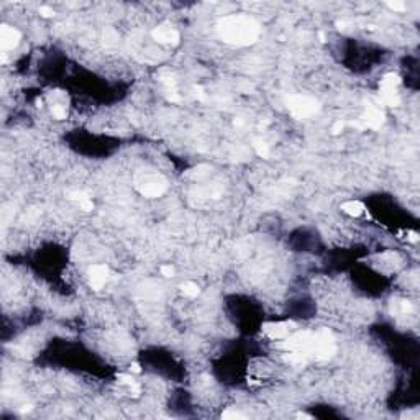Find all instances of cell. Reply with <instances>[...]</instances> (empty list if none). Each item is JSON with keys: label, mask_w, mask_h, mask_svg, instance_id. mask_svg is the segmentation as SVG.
<instances>
[{"label": "cell", "mask_w": 420, "mask_h": 420, "mask_svg": "<svg viewBox=\"0 0 420 420\" xmlns=\"http://www.w3.org/2000/svg\"><path fill=\"white\" fill-rule=\"evenodd\" d=\"M218 35L230 45L246 46L256 41L259 25L248 15H230L220 22Z\"/></svg>", "instance_id": "obj_1"}, {"label": "cell", "mask_w": 420, "mask_h": 420, "mask_svg": "<svg viewBox=\"0 0 420 420\" xmlns=\"http://www.w3.org/2000/svg\"><path fill=\"white\" fill-rule=\"evenodd\" d=\"M287 109L295 118H309V117L317 114L318 104H317L315 99L295 94V96H289Z\"/></svg>", "instance_id": "obj_2"}, {"label": "cell", "mask_w": 420, "mask_h": 420, "mask_svg": "<svg viewBox=\"0 0 420 420\" xmlns=\"http://www.w3.org/2000/svg\"><path fill=\"white\" fill-rule=\"evenodd\" d=\"M399 84L400 78L397 74H386L381 81V97L382 102L387 105H397L399 104Z\"/></svg>", "instance_id": "obj_3"}, {"label": "cell", "mask_w": 420, "mask_h": 420, "mask_svg": "<svg viewBox=\"0 0 420 420\" xmlns=\"http://www.w3.org/2000/svg\"><path fill=\"white\" fill-rule=\"evenodd\" d=\"M140 191L146 197H159L166 191V182H164L159 176L148 174L145 176L143 182L140 184Z\"/></svg>", "instance_id": "obj_4"}, {"label": "cell", "mask_w": 420, "mask_h": 420, "mask_svg": "<svg viewBox=\"0 0 420 420\" xmlns=\"http://www.w3.org/2000/svg\"><path fill=\"white\" fill-rule=\"evenodd\" d=\"M291 322H268L261 327V332L269 340H286L291 335Z\"/></svg>", "instance_id": "obj_5"}, {"label": "cell", "mask_w": 420, "mask_h": 420, "mask_svg": "<svg viewBox=\"0 0 420 420\" xmlns=\"http://www.w3.org/2000/svg\"><path fill=\"white\" fill-rule=\"evenodd\" d=\"M110 277L109 268L105 264H94L91 266L87 273V279H89V286H91L94 291H100L105 284H107Z\"/></svg>", "instance_id": "obj_6"}, {"label": "cell", "mask_w": 420, "mask_h": 420, "mask_svg": "<svg viewBox=\"0 0 420 420\" xmlns=\"http://www.w3.org/2000/svg\"><path fill=\"white\" fill-rule=\"evenodd\" d=\"M384 112L377 107V105H368V109H366L364 115L361 117V122L358 123V127L361 128H379L382 123H384Z\"/></svg>", "instance_id": "obj_7"}, {"label": "cell", "mask_w": 420, "mask_h": 420, "mask_svg": "<svg viewBox=\"0 0 420 420\" xmlns=\"http://www.w3.org/2000/svg\"><path fill=\"white\" fill-rule=\"evenodd\" d=\"M20 40H22V35L15 27H10V25L0 27V46H2L4 51L17 48Z\"/></svg>", "instance_id": "obj_8"}, {"label": "cell", "mask_w": 420, "mask_h": 420, "mask_svg": "<svg viewBox=\"0 0 420 420\" xmlns=\"http://www.w3.org/2000/svg\"><path fill=\"white\" fill-rule=\"evenodd\" d=\"M153 38L164 45H177L179 43V32L169 25H159L153 30Z\"/></svg>", "instance_id": "obj_9"}, {"label": "cell", "mask_w": 420, "mask_h": 420, "mask_svg": "<svg viewBox=\"0 0 420 420\" xmlns=\"http://www.w3.org/2000/svg\"><path fill=\"white\" fill-rule=\"evenodd\" d=\"M341 210L350 217H361L364 214L366 207L359 200H348V202L341 204Z\"/></svg>", "instance_id": "obj_10"}, {"label": "cell", "mask_w": 420, "mask_h": 420, "mask_svg": "<svg viewBox=\"0 0 420 420\" xmlns=\"http://www.w3.org/2000/svg\"><path fill=\"white\" fill-rule=\"evenodd\" d=\"M181 291H182V294L186 295V297L194 299V297H197V295H199L200 289H199L197 284H194V282H184L181 286Z\"/></svg>", "instance_id": "obj_11"}, {"label": "cell", "mask_w": 420, "mask_h": 420, "mask_svg": "<svg viewBox=\"0 0 420 420\" xmlns=\"http://www.w3.org/2000/svg\"><path fill=\"white\" fill-rule=\"evenodd\" d=\"M253 146H254V150H256V153L259 156H263V158H268L269 156V145L266 143V141L263 140H254L253 141Z\"/></svg>", "instance_id": "obj_12"}, {"label": "cell", "mask_w": 420, "mask_h": 420, "mask_svg": "<svg viewBox=\"0 0 420 420\" xmlns=\"http://www.w3.org/2000/svg\"><path fill=\"white\" fill-rule=\"evenodd\" d=\"M51 114L55 115L58 120H63V118H66L68 115V112H66V107L61 104H53V107H51Z\"/></svg>", "instance_id": "obj_13"}, {"label": "cell", "mask_w": 420, "mask_h": 420, "mask_svg": "<svg viewBox=\"0 0 420 420\" xmlns=\"http://www.w3.org/2000/svg\"><path fill=\"white\" fill-rule=\"evenodd\" d=\"M222 418H245V415H243V413H240V412H236V410L228 409V410H225L222 413Z\"/></svg>", "instance_id": "obj_14"}, {"label": "cell", "mask_w": 420, "mask_h": 420, "mask_svg": "<svg viewBox=\"0 0 420 420\" xmlns=\"http://www.w3.org/2000/svg\"><path fill=\"white\" fill-rule=\"evenodd\" d=\"M161 274L166 276V277H173L174 276V268L171 264H164V266H161Z\"/></svg>", "instance_id": "obj_15"}, {"label": "cell", "mask_w": 420, "mask_h": 420, "mask_svg": "<svg viewBox=\"0 0 420 420\" xmlns=\"http://www.w3.org/2000/svg\"><path fill=\"white\" fill-rule=\"evenodd\" d=\"M40 15H43V17H53L55 15V10L50 9V7H40Z\"/></svg>", "instance_id": "obj_16"}, {"label": "cell", "mask_w": 420, "mask_h": 420, "mask_svg": "<svg viewBox=\"0 0 420 420\" xmlns=\"http://www.w3.org/2000/svg\"><path fill=\"white\" fill-rule=\"evenodd\" d=\"M389 7H391L392 10H395V12H402V10H405V4H402V2H391V4H389Z\"/></svg>", "instance_id": "obj_17"}, {"label": "cell", "mask_w": 420, "mask_h": 420, "mask_svg": "<svg viewBox=\"0 0 420 420\" xmlns=\"http://www.w3.org/2000/svg\"><path fill=\"white\" fill-rule=\"evenodd\" d=\"M343 127H345V125H343V122L338 120V122H336L335 125H333L332 132H333V133H340V132H343Z\"/></svg>", "instance_id": "obj_18"}, {"label": "cell", "mask_w": 420, "mask_h": 420, "mask_svg": "<svg viewBox=\"0 0 420 420\" xmlns=\"http://www.w3.org/2000/svg\"><path fill=\"white\" fill-rule=\"evenodd\" d=\"M130 372H141V368H140V364H137V363H133L132 366H130Z\"/></svg>", "instance_id": "obj_19"}]
</instances>
